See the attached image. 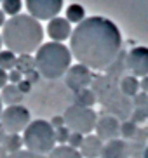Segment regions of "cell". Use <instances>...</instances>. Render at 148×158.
<instances>
[{
    "label": "cell",
    "instance_id": "1",
    "mask_svg": "<svg viewBox=\"0 0 148 158\" xmlns=\"http://www.w3.org/2000/svg\"><path fill=\"white\" fill-rule=\"evenodd\" d=\"M72 56L89 70H107L120 54L122 37L115 23L94 16L85 18L72 31Z\"/></svg>",
    "mask_w": 148,
    "mask_h": 158
},
{
    "label": "cell",
    "instance_id": "2",
    "mask_svg": "<svg viewBox=\"0 0 148 158\" xmlns=\"http://www.w3.org/2000/svg\"><path fill=\"white\" fill-rule=\"evenodd\" d=\"M44 40V30L35 18L26 14H18L5 21L2 31V42L7 51L14 54H32L38 51Z\"/></svg>",
    "mask_w": 148,
    "mask_h": 158
},
{
    "label": "cell",
    "instance_id": "3",
    "mask_svg": "<svg viewBox=\"0 0 148 158\" xmlns=\"http://www.w3.org/2000/svg\"><path fill=\"white\" fill-rule=\"evenodd\" d=\"M72 52L59 42L42 44L35 54V68L40 77L47 80H58L68 71Z\"/></svg>",
    "mask_w": 148,
    "mask_h": 158
},
{
    "label": "cell",
    "instance_id": "4",
    "mask_svg": "<svg viewBox=\"0 0 148 158\" xmlns=\"http://www.w3.org/2000/svg\"><path fill=\"white\" fill-rule=\"evenodd\" d=\"M23 144L26 146V151L40 156H46L54 149V129L46 120H35L24 129Z\"/></svg>",
    "mask_w": 148,
    "mask_h": 158
},
{
    "label": "cell",
    "instance_id": "5",
    "mask_svg": "<svg viewBox=\"0 0 148 158\" xmlns=\"http://www.w3.org/2000/svg\"><path fill=\"white\" fill-rule=\"evenodd\" d=\"M65 125L70 129V132L77 134H91L96 129L98 115L93 108H82L77 104H70L63 113Z\"/></svg>",
    "mask_w": 148,
    "mask_h": 158
},
{
    "label": "cell",
    "instance_id": "6",
    "mask_svg": "<svg viewBox=\"0 0 148 158\" xmlns=\"http://www.w3.org/2000/svg\"><path fill=\"white\" fill-rule=\"evenodd\" d=\"M0 125L7 134H19L24 132L28 125H30V111L28 108L21 106H9L7 110L2 111L0 116Z\"/></svg>",
    "mask_w": 148,
    "mask_h": 158
},
{
    "label": "cell",
    "instance_id": "7",
    "mask_svg": "<svg viewBox=\"0 0 148 158\" xmlns=\"http://www.w3.org/2000/svg\"><path fill=\"white\" fill-rule=\"evenodd\" d=\"M63 7V0H26V9L37 21H51L58 18Z\"/></svg>",
    "mask_w": 148,
    "mask_h": 158
},
{
    "label": "cell",
    "instance_id": "8",
    "mask_svg": "<svg viewBox=\"0 0 148 158\" xmlns=\"http://www.w3.org/2000/svg\"><path fill=\"white\" fill-rule=\"evenodd\" d=\"M91 82H93V73L84 64H73V66H70L68 71H66L65 84L73 94L87 89L91 85Z\"/></svg>",
    "mask_w": 148,
    "mask_h": 158
},
{
    "label": "cell",
    "instance_id": "9",
    "mask_svg": "<svg viewBox=\"0 0 148 158\" xmlns=\"http://www.w3.org/2000/svg\"><path fill=\"white\" fill-rule=\"evenodd\" d=\"M125 66L133 71V77H148V47H134L125 57Z\"/></svg>",
    "mask_w": 148,
    "mask_h": 158
},
{
    "label": "cell",
    "instance_id": "10",
    "mask_svg": "<svg viewBox=\"0 0 148 158\" xmlns=\"http://www.w3.org/2000/svg\"><path fill=\"white\" fill-rule=\"evenodd\" d=\"M96 132H98L96 135L101 141L119 139V135H120V123H119V118H115L113 115H103L101 118L96 122Z\"/></svg>",
    "mask_w": 148,
    "mask_h": 158
},
{
    "label": "cell",
    "instance_id": "11",
    "mask_svg": "<svg viewBox=\"0 0 148 158\" xmlns=\"http://www.w3.org/2000/svg\"><path fill=\"white\" fill-rule=\"evenodd\" d=\"M47 33L54 42H63L72 35V26L66 21V18H54L47 24Z\"/></svg>",
    "mask_w": 148,
    "mask_h": 158
},
{
    "label": "cell",
    "instance_id": "12",
    "mask_svg": "<svg viewBox=\"0 0 148 158\" xmlns=\"http://www.w3.org/2000/svg\"><path fill=\"white\" fill-rule=\"evenodd\" d=\"M101 158H131L129 156V148H127V143H125V141H122V139L108 141V143L103 146Z\"/></svg>",
    "mask_w": 148,
    "mask_h": 158
},
{
    "label": "cell",
    "instance_id": "13",
    "mask_svg": "<svg viewBox=\"0 0 148 158\" xmlns=\"http://www.w3.org/2000/svg\"><path fill=\"white\" fill-rule=\"evenodd\" d=\"M103 141L98 137V135H85L82 141V146H80V155L82 158H98L101 156L103 151Z\"/></svg>",
    "mask_w": 148,
    "mask_h": 158
},
{
    "label": "cell",
    "instance_id": "14",
    "mask_svg": "<svg viewBox=\"0 0 148 158\" xmlns=\"http://www.w3.org/2000/svg\"><path fill=\"white\" fill-rule=\"evenodd\" d=\"M2 102L7 104V106H18L19 102L24 99V96L21 94V90L18 89V85H5L2 89V96H0Z\"/></svg>",
    "mask_w": 148,
    "mask_h": 158
},
{
    "label": "cell",
    "instance_id": "15",
    "mask_svg": "<svg viewBox=\"0 0 148 158\" xmlns=\"http://www.w3.org/2000/svg\"><path fill=\"white\" fill-rule=\"evenodd\" d=\"M73 104H77V106H82V108H93L94 104H96L98 98L96 94H94V90H91V89H84V90H80V92H75L73 94Z\"/></svg>",
    "mask_w": 148,
    "mask_h": 158
},
{
    "label": "cell",
    "instance_id": "16",
    "mask_svg": "<svg viewBox=\"0 0 148 158\" xmlns=\"http://www.w3.org/2000/svg\"><path fill=\"white\" fill-rule=\"evenodd\" d=\"M139 90V82L136 77H124V78H120V92L124 94V96H127V98H134L136 94H138Z\"/></svg>",
    "mask_w": 148,
    "mask_h": 158
},
{
    "label": "cell",
    "instance_id": "17",
    "mask_svg": "<svg viewBox=\"0 0 148 158\" xmlns=\"http://www.w3.org/2000/svg\"><path fill=\"white\" fill-rule=\"evenodd\" d=\"M16 70L21 75H28V73H32V71H35L37 70L35 68V57H32L30 54L18 56V59H16Z\"/></svg>",
    "mask_w": 148,
    "mask_h": 158
},
{
    "label": "cell",
    "instance_id": "18",
    "mask_svg": "<svg viewBox=\"0 0 148 158\" xmlns=\"http://www.w3.org/2000/svg\"><path fill=\"white\" fill-rule=\"evenodd\" d=\"M84 19H85V9H84L82 5L79 4H72L68 5V9H66V21L68 23H82Z\"/></svg>",
    "mask_w": 148,
    "mask_h": 158
},
{
    "label": "cell",
    "instance_id": "19",
    "mask_svg": "<svg viewBox=\"0 0 148 158\" xmlns=\"http://www.w3.org/2000/svg\"><path fill=\"white\" fill-rule=\"evenodd\" d=\"M47 158H82V155H80V151H77V149L70 148V146L65 144V146L54 148Z\"/></svg>",
    "mask_w": 148,
    "mask_h": 158
},
{
    "label": "cell",
    "instance_id": "20",
    "mask_svg": "<svg viewBox=\"0 0 148 158\" xmlns=\"http://www.w3.org/2000/svg\"><path fill=\"white\" fill-rule=\"evenodd\" d=\"M21 146H23V139L19 137L18 134H7L4 141V148L9 155H14V153H19L21 151Z\"/></svg>",
    "mask_w": 148,
    "mask_h": 158
},
{
    "label": "cell",
    "instance_id": "21",
    "mask_svg": "<svg viewBox=\"0 0 148 158\" xmlns=\"http://www.w3.org/2000/svg\"><path fill=\"white\" fill-rule=\"evenodd\" d=\"M16 59L18 57L14 56V52L11 51H0V70H14L16 66Z\"/></svg>",
    "mask_w": 148,
    "mask_h": 158
},
{
    "label": "cell",
    "instance_id": "22",
    "mask_svg": "<svg viewBox=\"0 0 148 158\" xmlns=\"http://www.w3.org/2000/svg\"><path fill=\"white\" fill-rule=\"evenodd\" d=\"M21 7H23L21 0H2V12L4 14H11L12 18L19 14Z\"/></svg>",
    "mask_w": 148,
    "mask_h": 158
},
{
    "label": "cell",
    "instance_id": "23",
    "mask_svg": "<svg viewBox=\"0 0 148 158\" xmlns=\"http://www.w3.org/2000/svg\"><path fill=\"white\" fill-rule=\"evenodd\" d=\"M138 132V125L133 120H125L120 123V135L124 139H133Z\"/></svg>",
    "mask_w": 148,
    "mask_h": 158
},
{
    "label": "cell",
    "instance_id": "24",
    "mask_svg": "<svg viewBox=\"0 0 148 158\" xmlns=\"http://www.w3.org/2000/svg\"><path fill=\"white\" fill-rule=\"evenodd\" d=\"M70 129L68 127H59V129L54 130V139L56 143H59V146H65V143H68V137H70Z\"/></svg>",
    "mask_w": 148,
    "mask_h": 158
},
{
    "label": "cell",
    "instance_id": "25",
    "mask_svg": "<svg viewBox=\"0 0 148 158\" xmlns=\"http://www.w3.org/2000/svg\"><path fill=\"white\" fill-rule=\"evenodd\" d=\"M82 141H84V135L82 134H77V132H72L70 137H68L70 148H73V149L80 148V146H82Z\"/></svg>",
    "mask_w": 148,
    "mask_h": 158
},
{
    "label": "cell",
    "instance_id": "26",
    "mask_svg": "<svg viewBox=\"0 0 148 158\" xmlns=\"http://www.w3.org/2000/svg\"><path fill=\"white\" fill-rule=\"evenodd\" d=\"M148 104V94L141 92V94H136L134 96V106L136 108H145Z\"/></svg>",
    "mask_w": 148,
    "mask_h": 158
},
{
    "label": "cell",
    "instance_id": "27",
    "mask_svg": "<svg viewBox=\"0 0 148 158\" xmlns=\"http://www.w3.org/2000/svg\"><path fill=\"white\" fill-rule=\"evenodd\" d=\"M131 115H133V122H134V123L146 120V113H145V108H136V110L131 113Z\"/></svg>",
    "mask_w": 148,
    "mask_h": 158
},
{
    "label": "cell",
    "instance_id": "28",
    "mask_svg": "<svg viewBox=\"0 0 148 158\" xmlns=\"http://www.w3.org/2000/svg\"><path fill=\"white\" fill-rule=\"evenodd\" d=\"M7 158H47V156H40V155L30 153V151H19L14 155H7Z\"/></svg>",
    "mask_w": 148,
    "mask_h": 158
},
{
    "label": "cell",
    "instance_id": "29",
    "mask_svg": "<svg viewBox=\"0 0 148 158\" xmlns=\"http://www.w3.org/2000/svg\"><path fill=\"white\" fill-rule=\"evenodd\" d=\"M7 77H9V82L12 85H18L21 80H23V75L19 73L18 70H11V73H7Z\"/></svg>",
    "mask_w": 148,
    "mask_h": 158
},
{
    "label": "cell",
    "instance_id": "30",
    "mask_svg": "<svg viewBox=\"0 0 148 158\" xmlns=\"http://www.w3.org/2000/svg\"><path fill=\"white\" fill-rule=\"evenodd\" d=\"M49 123H51L52 125V129H59V127H65V118H63V116H52V120L49 122Z\"/></svg>",
    "mask_w": 148,
    "mask_h": 158
},
{
    "label": "cell",
    "instance_id": "31",
    "mask_svg": "<svg viewBox=\"0 0 148 158\" xmlns=\"http://www.w3.org/2000/svg\"><path fill=\"white\" fill-rule=\"evenodd\" d=\"M18 89L21 90V94L24 96V94H28L30 90H32V84H30L28 80H21V82L18 84Z\"/></svg>",
    "mask_w": 148,
    "mask_h": 158
},
{
    "label": "cell",
    "instance_id": "32",
    "mask_svg": "<svg viewBox=\"0 0 148 158\" xmlns=\"http://www.w3.org/2000/svg\"><path fill=\"white\" fill-rule=\"evenodd\" d=\"M38 78H40V73H38L37 70L26 75V80H28V82H30V84H32V85H33V84H37V82H38Z\"/></svg>",
    "mask_w": 148,
    "mask_h": 158
},
{
    "label": "cell",
    "instance_id": "33",
    "mask_svg": "<svg viewBox=\"0 0 148 158\" xmlns=\"http://www.w3.org/2000/svg\"><path fill=\"white\" fill-rule=\"evenodd\" d=\"M7 82H9V77H7V73H5L4 70H0V89H4L5 85H7Z\"/></svg>",
    "mask_w": 148,
    "mask_h": 158
},
{
    "label": "cell",
    "instance_id": "34",
    "mask_svg": "<svg viewBox=\"0 0 148 158\" xmlns=\"http://www.w3.org/2000/svg\"><path fill=\"white\" fill-rule=\"evenodd\" d=\"M139 89H141L145 94H148V77L141 78V82H139Z\"/></svg>",
    "mask_w": 148,
    "mask_h": 158
},
{
    "label": "cell",
    "instance_id": "35",
    "mask_svg": "<svg viewBox=\"0 0 148 158\" xmlns=\"http://www.w3.org/2000/svg\"><path fill=\"white\" fill-rule=\"evenodd\" d=\"M5 137H7V132H5V130L2 129V125H0V146H4Z\"/></svg>",
    "mask_w": 148,
    "mask_h": 158
},
{
    "label": "cell",
    "instance_id": "36",
    "mask_svg": "<svg viewBox=\"0 0 148 158\" xmlns=\"http://www.w3.org/2000/svg\"><path fill=\"white\" fill-rule=\"evenodd\" d=\"M2 24H5V14L0 10V26H2Z\"/></svg>",
    "mask_w": 148,
    "mask_h": 158
},
{
    "label": "cell",
    "instance_id": "37",
    "mask_svg": "<svg viewBox=\"0 0 148 158\" xmlns=\"http://www.w3.org/2000/svg\"><path fill=\"white\" fill-rule=\"evenodd\" d=\"M143 158H148V146L145 148V153H143Z\"/></svg>",
    "mask_w": 148,
    "mask_h": 158
},
{
    "label": "cell",
    "instance_id": "38",
    "mask_svg": "<svg viewBox=\"0 0 148 158\" xmlns=\"http://www.w3.org/2000/svg\"><path fill=\"white\" fill-rule=\"evenodd\" d=\"M2 111H4V110H2V99H0V116H2Z\"/></svg>",
    "mask_w": 148,
    "mask_h": 158
},
{
    "label": "cell",
    "instance_id": "39",
    "mask_svg": "<svg viewBox=\"0 0 148 158\" xmlns=\"http://www.w3.org/2000/svg\"><path fill=\"white\" fill-rule=\"evenodd\" d=\"M2 44L4 42H2V37H0V51H2Z\"/></svg>",
    "mask_w": 148,
    "mask_h": 158
},
{
    "label": "cell",
    "instance_id": "40",
    "mask_svg": "<svg viewBox=\"0 0 148 158\" xmlns=\"http://www.w3.org/2000/svg\"><path fill=\"white\" fill-rule=\"evenodd\" d=\"M0 2H2V0H0Z\"/></svg>",
    "mask_w": 148,
    "mask_h": 158
}]
</instances>
